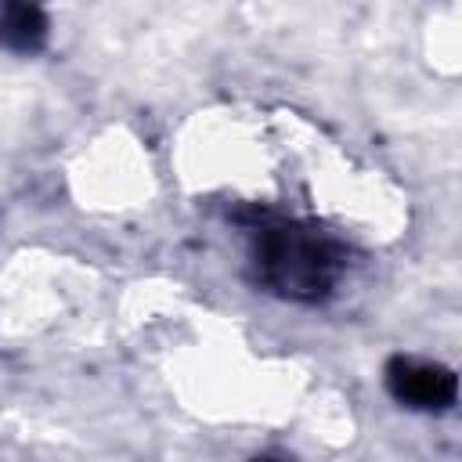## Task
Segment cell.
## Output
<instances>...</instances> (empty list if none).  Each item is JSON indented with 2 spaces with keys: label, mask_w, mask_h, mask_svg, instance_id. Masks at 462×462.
Here are the masks:
<instances>
[{
  "label": "cell",
  "mask_w": 462,
  "mask_h": 462,
  "mask_svg": "<svg viewBox=\"0 0 462 462\" xmlns=\"http://www.w3.org/2000/svg\"><path fill=\"white\" fill-rule=\"evenodd\" d=\"M263 278L289 296H321L339 267L336 249L300 227H263L260 231Z\"/></svg>",
  "instance_id": "6da1fadb"
},
{
  "label": "cell",
  "mask_w": 462,
  "mask_h": 462,
  "mask_svg": "<svg viewBox=\"0 0 462 462\" xmlns=\"http://www.w3.org/2000/svg\"><path fill=\"white\" fill-rule=\"evenodd\" d=\"M390 390L397 401L415 408H448L455 401V375L437 365L419 361H393L390 365Z\"/></svg>",
  "instance_id": "7a4b0ae2"
},
{
  "label": "cell",
  "mask_w": 462,
  "mask_h": 462,
  "mask_svg": "<svg viewBox=\"0 0 462 462\" xmlns=\"http://www.w3.org/2000/svg\"><path fill=\"white\" fill-rule=\"evenodd\" d=\"M47 36V22L40 7L29 4H7L0 11V43L11 51H36Z\"/></svg>",
  "instance_id": "3957f363"
}]
</instances>
